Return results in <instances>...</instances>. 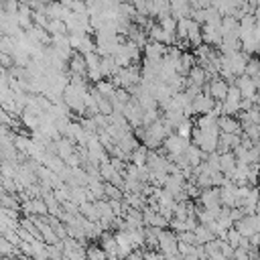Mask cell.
<instances>
[{"label": "cell", "instance_id": "1", "mask_svg": "<svg viewBox=\"0 0 260 260\" xmlns=\"http://www.w3.org/2000/svg\"><path fill=\"white\" fill-rule=\"evenodd\" d=\"M87 89H89V87H81V85H73V83H69L67 89L63 91V100H65V104H67L73 112L83 114V116H85V112H87V106H85V93H87Z\"/></svg>", "mask_w": 260, "mask_h": 260}, {"label": "cell", "instance_id": "2", "mask_svg": "<svg viewBox=\"0 0 260 260\" xmlns=\"http://www.w3.org/2000/svg\"><path fill=\"white\" fill-rule=\"evenodd\" d=\"M162 146H165L169 152H173V154H179V152H185V150H187V146H189V138L181 136L179 132H171V134L165 138Z\"/></svg>", "mask_w": 260, "mask_h": 260}, {"label": "cell", "instance_id": "3", "mask_svg": "<svg viewBox=\"0 0 260 260\" xmlns=\"http://www.w3.org/2000/svg\"><path fill=\"white\" fill-rule=\"evenodd\" d=\"M197 203L199 205H203L205 209H211V207H217V205H221V199H219V187H207V189H203L201 191V195H199V199H197Z\"/></svg>", "mask_w": 260, "mask_h": 260}, {"label": "cell", "instance_id": "4", "mask_svg": "<svg viewBox=\"0 0 260 260\" xmlns=\"http://www.w3.org/2000/svg\"><path fill=\"white\" fill-rule=\"evenodd\" d=\"M201 35H203V43L211 45V47H217L221 41H223V30L221 26H213V24H203L201 26Z\"/></svg>", "mask_w": 260, "mask_h": 260}, {"label": "cell", "instance_id": "5", "mask_svg": "<svg viewBox=\"0 0 260 260\" xmlns=\"http://www.w3.org/2000/svg\"><path fill=\"white\" fill-rule=\"evenodd\" d=\"M142 53L148 59H162L165 55H169V45L167 43H160V41H148L142 47Z\"/></svg>", "mask_w": 260, "mask_h": 260}, {"label": "cell", "instance_id": "6", "mask_svg": "<svg viewBox=\"0 0 260 260\" xmlns=\"http://www.w3.org/2000/svg\"><path fill=\"white\" fill-rule=\"evenodd\" d=\"M209 87H211V95L219 102H223L228 98V89H230V81L223 79L221 75H215V77H209Z\"/></svg>", "mask_w": 260, "mask_h": 260}, {"label": "cell", "instance_id": "7", "mask_svg": "<svg viewBox=\"0 0 260 260\" xmlns=\"http://www.w3.org/2000/svg\"><path fill=\"white\" fill-rule=\"evenodd\" d=\"M100 244L104 246V250L108 252V258H118L120 256V246H118V238L116 234H112V230H106L100 238Z\"/></svg>", "mask_w": 260, "mask_h": 260}, {"label": "cell", "instance_id": "8", "mask_svg": "<svg viewBox=\"0 0 260 260\" xmlns=\"http://www.w3.org/2000/svg\"><path fill=\"white\" fill-rule=\"evenodd\" d=\"M221 132H234V134H244V126L242 122L236 118V116H228V114H221L219 120H217Z\"/></svg>", "mask_w": 260, "mask_h": 260}, {"label": "cell", "instance_id": "9", "mask_svg": "<svg viewBox=\"0 0 260 260\" xmlns=\"http://www.w3.org/2000/svg\"><path fill=\"white\" fill-rule=\"evenodd\" d=\"M146 165L150 167V171H167V167H169V158H167V154H160L156 148H148Z\"/></svg>", "mask_w": 260, "mask_h": 260}, {"label": "cell", "instance_id": "10", "mask_svg": "<svg viewBox=\"0 0 260 260\" xmlns=\"http://www.w3.org/2000/svg\"><path fill=\"white\" fill-rule=\"evenodd\" d=\"M240 142H242V134H234V132H221V134H219V144H217V150H219V152L234 150V148H236Z\"/></svg>", "mask_w": 260, "mask_h": 260}, {"label": "cell", "instance_id": "11", "mask_svg": "<svg viewBox=\"0 0 260 260\" xmlns=\"http://www.w3.org/2000/svg\"><path fill=\"white\" fill-rule=\"evenodd\" d=\"M47 14H49L51 18L67 20V16L71 14V8H67L61 0H49V2H47Z\"/></svg>", "mask_w": 260, "mask_h": 260}, {"label": "cell", "instance_id": "12", "mask_svg": "<svg viewBox=\"0 0 260 260\" xmlns=\"http://www.w3.org/2000/svg\"><path fill=\"white\" fill-rule=\"evenodd\" d=\"M215 98H211V95H207V93H199L195 100H193V110H195V114H207V112H211L213 110V106H215Z\"/></svg>", "mask_w": 260, "mask_h": 260}, {"label": "cell", "instance_id": "13", "mask_svg": "<svg viewBox=\"0 0 260 260\" xmlns=\"http://www.w3.org/2000/svg\"><path fill=\"white\" fill-rule=\"evenodd\" d=\"M69 73L87 75V61H85V55L81 51H73V55L69 59Z\"/></svg>", "mask_w": 260, "mask_h": 260}, {"label": "cell", "instance_id": "14", "mask_svg": "<svg viewBox=\"0 0 260 260\" xmlns=\"http://www.w3.org/2000/svg\"><path fill=\"white\" fill-rule=\"evenodd\" d=\"M234 83L240 87V91H242V95H244V98H252V95L258 91V87H256L254 79H252L250 75H246V73H244V75H238Z\"/></svg>", "mask_w": 260, "mask_h": 260}, {"label": "cell", "instance_id": "15", "mask_svg": "<svg viewBox=\"0 0 260 260\" xmlns=\"http://www.w3.org/2000/svg\"><path fill=\"white\" fill-rule=\"evenodd\" d=\"M207 79H209L207 71L197 63V65L191 67V71H189V75H187V81H185V87H187L189 83H195V85H201V87H203V83H205Z\"/></svg>", "mask_w": 260, "mask_h": 260}, {"label": "cell", "instance_id": "16", "mask_svg": "<svg viewBox=\"0 0 260 260\" xmlns=\"http://www.w3.org/2000/svg\"><path fill=\"white\" fill-rule=\"evenodd\" d=\"M185 185H187V179L183 175H169L167 183H165V189L171 191L173 195H179L181 191H185Z\"/></svg>", "mask_w": 260, "mask_h": 260}, {"label": "cell", "instance_id": "17", "mask_svg": "<svg viewBox=\"0 0 260 260\" xmlns=\"http://www.w3.org/2000/svg\"><path fill=\"white\" fill-rule=\"evenodd\" d=\"M75 148H77V142L73 138H69V136H61L57 140V154L63 156V158H67L69 154H73Z\"/></svg>", "mask_w": 260, "mask_h": 260}, {"label": "cell", "instance_id": "18", "mask_svg": "<svg viewBox=\"0 0 260 260\" xmlns=\"http://www.w3.org/2000/svg\"><path fill=\"white\" fill-rule=\"evenodd\" d=\"M100 69H102L104 77H112V75H116L122 67L118 65V61H116L114 55H106V57H102V65H100Z\"/></svg>", "mask_w": 260, "mask_h": 260}, {"label": "cell", "instance_id": "19", "mask_svg": "<svg viewBox=\"0 0 260 260\" xmlns=\"http://www.w3.org/2000/svg\"><path fill=\"white\" fill-rule=\"evenodd\" d=\"M238 165V158L234 154V150H228V152H219V171H223L225 175L232 173Z\"/></svg>", "mask_w": 260, "mask_h": 260}, {"label": "cell", "instance_id": "20", "mask_svg": "<svg viewBox=\"0 0 260 260\" xmlns=\"http://www.w3.org/2000/svg\"><path fill=\"white\" fill-rule=\"evenodd\" d=\"M146 158H148V146H146L144 142H140V144L132 150L130 160H132V162H136V165H146Z\"/></svg>", "mask_w": 260, "mask_h": 260}, {"label": "cell", "instance_id": "21", "mask_svg": "<svg viewBox=\"0 0 260 260\" xmlns=\"http://www.w3.org/2000/svg\"><path fill=\"white\" fill-rule=\"evenodd\" d=\"M195 236H197V244H207V242H211V240L215 238V234H213V232L209 230V225H205V223H199V225H197Z\"/></svg>", "mask_w": 260, "mask_h": 260}, {"label": "cell", "instance_id": "22", "mask_svg": "<svg viewBox=\"0 0 260 260\" xmlns=\"http://www.w3.org/2000/svg\"><path fill=\"white\" fill-rule=\"evenodd\" d=\"M87 258L89 260H106L108 258V252L104 250V246L100 244H95V242H91V244H87Z\"/></svg>", "mask_w": 260, "mask_h": 260}, {"label": "cell", "instance_id": "23", "mask_svg": "<svg viewBox=\"0 0 260 260\" xmlns=\"http://www.w3.org/2000/svg\"><path fill=\"white\" fill-rule=\"evenodd\" d=\"M47 30H49L51 35H69L67 22H65V20H61V18H51V22H49Z\"/></svg>", "mask_w": 260, "mask_h": 260}, {"label": "cell", "instance_id": "24", "mask_svg": "<svg viewBox=\"0 0 260 260\" xmlns=\"http://www.w3.org/2000/svg\"><path fill=\"white\" fill-rule=\"evenodd\" d=\"M156 22L165 28V30H169V32H177V24H179V18H175L173 14H169V16H162V18H156Z\"/></svg>", "mask_w": 260, "mask_h": 260}, {"label": "cell", "instance_id": "25", "mask_svg": "<svg viewBox=\"0 0 260 260\" xmlns=\"http://www.w3.org/2000/svg\"><path fill=\"white\" fill-rule=\"evenodd\" d=\"M100 173H102L104 181H112V177H114L116 173H120V171L112 165V160H104V162H100Z\"/></svg>", "mask_w": 260, "mask_h": 260}, {"label": "cell", "instance_id": "26", "mask_svg": "<svg viewBox=\"0 0 260 260\" xmlns=\"http://www.w3.org/2000/svg\"><path fill=\"white\" fill-rule=\"evenodd\" d=\"M193 128H195L193 120H191V118H185V120H183V122L177 126V130H175V132H179V134H181V136H185V138H191Z\"/></svg>", "mask_w": 260, "mask_h": 260}, {"label": "cell", "instance_id": "27", "mask_svg": "<svg viewBox=\"0 0 260 260\" xmlns=\"http://www.w3.org/2000/svg\"><path fill=\"white\" fill-rule=\"evenodd\" d=\"M244 134L250 136L254 142H258V140H260V124H254V122L244 124Z\"/></svg>", "mask_w": 260, "mask_h": 260}, {"label": "cell", "instance_id": "28", "mask_svg": "<svg viewBox=\"0 0 260 260\" xmlns=\"http://www.w3.org/2000/svg\"><path fill=\"white\" fill-rule=\"evenodd\" d=\"M258 71H260V57H254V55H250V59H248V65H246V75L254 77Z\"/></svg>", "mask_w": 260, "mask_h": 260}, {"label": "cell", "instance_id": "29", "mask_svg": "<svg viewBox=\"0 0 260 260\" xmlns=\"http://www.w3.org/2000/svg\"><path fill=\"white\" fill-rule=\"evenodd\" d=\"M242 238H244V236L240 234V230H238L236 225L228 230V242H230V244H232L234 248H238V246H240V242H242Z\"/></svg>", "mask_w": 260, "mask_h": 260}, {"label": "cell", "instance_id": "30", "mask_svg": "<svg viewBox=\"0 0 260 260\" xmlns=\"http://www.w3.org/2000/svg\"><path fill=\"white\" fill-rule=\"evenodd\" d=\"M238 112H240V102L223 100V114H228V116H236Z\"/></svg>", "mask_w": 260, "mask_h": 260}, {"label": "cell", "instance_id": "31", "mask_svg": "<svg viewBox=\"0 0 260 260\" xmlns=\"http://www.w3.org/2000/svg\"><path fill=\"white\" fill-rule=\"evenodd\" d=\"M244 95H242V91H240V87L236 85V83H230V89H228V98L225 100H230V102H240Z\"/></svg>", "mask_w": 260, "mask_h": 260}, {"label": "cell", "instance_id": "32", "mask_svg": "<svg viewBox=\"0 0 260 260\" xmlns=\"http://www.w3.org/2000/svg\"><path fill=\"white\" fill-rule=\"evenodd\" d=\"M191 18H195L199 24H205V18H207L205 8H193V10H191Z\"/></svg>", "mask_w": 260, "mask_h": 260}, {"label": "cell", "instance_id": "33", "mask_svg": "<svg viewBox=\"0 0 260 260\" xmlns=\"http://www.w3.org/2000/svg\"><path fill=\"white\" fill-rule=\"evenodd\" d=\"M69 8H71V12H87V2L85 0H71Z\"/></svg>", "mask_w": 260, "mask_h": 260}, {"label": "cell", "instance_id": "34", "mask_svg": "<svg viewBox=\"0 0 260 260\" xmlns=\"http://www.w3.org/2000/svg\"><path fill=\"white\" fill-rule=\"evenodd\" d=\"M219 250L225 254V258H234V250H236V248H234L228 240H221V242H219Z\"/></svg>", "mask_w": 260, "mask_h": 260}, {"label": "cell", "instance_id": "35", "mask_svg": "<svg viewBox=\"0 0 260 260\" xmlns=\"http://www.w3.org/2000/svg\"><path fill=\"white\" fill-rule=\"evenodd\" d=\"M0 63H2L4 69H10V67L14 65V55H10V53H0Z\"/></svg>", "mask_w": 260, "mask_h": 260}, {"label": "cell", "instance_id": "36", "mask_svg": "<svg viewBox=\"0 0 260 260\" xmlns=\"http://www.w3.org/2000/svg\"><path fill=\"white\" fill-rule=\"evenodd\" d=\"M18 2H22V4H30V6L35 8L37 4H41V2H49V0H18Z\"/></svg>", "mask_w": 260, "mask_h": 260}, {"label": "cell", "instance_id": "37", "mask_svg": "<svg viewBox=\"0 0 260 260\" xmlns=\"http://www.w3.org/2000/svg\"><path fill=\"white\" fill-rule=\"evenodd\" d=\"M254 14H256V18H260V4L256 6V10H254Z\"/></svg>", "mask_w": 260, "mask_h": 260}, {"label": "cell", "instance_id": "38", "mask_svg": "<svg viewBox=\"0 0 260 260\" xmlns=\"http://www.w3.org/2000/svg\"><path fill=\"white\" fill-rule=\"evenodd\" d=\"M189 2H191V0H189Z\"/></svg>", "mask_w": 260, "mask_h": 260}]
</instances>
